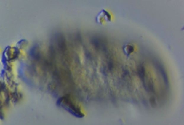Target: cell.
I'll return each mask as SVG.
<instances>
[{
  "label": "cell",
  "instance_id": "1",
  "mask_svg": "<svg viewBox=\"0 0 184 125\" xmlns=\"http://www.w3.org/2000/svg\"><path fill=\"white\" fill-rule=\"evenodd\" d=\"M59 101L61 102L62 107L65 108L66 110H69V111L71 112V113H72L73 114H74V115L79 117V115L78 114V113H80V112H79V110H78L77 108L74 107V105H73V103L71 102V101H69L68 99H66L65 97H62V98L60 99Z\"/></svg>",
  "mask_w": 184,
  "mask_h": 125
},
{
  "label": "cell",
  "instance_id": "2",
  "mask_svg": "<svg viewBox=\"0 0 184 125\" xmlns=\"http://www.w3.org/2000/svg\"><path fill=\"white\" fill-rule=\"evenodd\" d=\"M138 72H139V75L140 76V78L143 80L144 75H145V71H144V68H143L142 66L139 68V71H138Z\"/></svg>",
  "mask_w": 184,
  "mask_h": 125
}]
</instances>
